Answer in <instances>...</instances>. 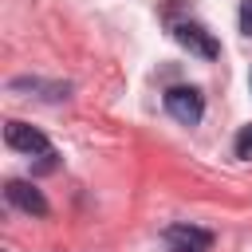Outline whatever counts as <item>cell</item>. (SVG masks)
Returning <instances> with one entry per match:
<instances>
[{
  "label": "cell",
  "instance_id": "cell-8",
  "mask_svg": "<svg viewBox=\"0 0 252 252\" xmlns=\"http://www.w3.org/2000/svg\"><path fill=\"white\" fill-rule=\"evenodd\" d=\"M248 87H252V75H248Z\"/></svg>",
  "mask_w": 252,
  "mask_h": 252
},
{
  "label": "cell",
  "instance_id": "cell-4",
  "mask_svg": "<svg viewBox=\"0 0 252 252\" xmlns=\"http://www.w3.org/2000/svg\"><path fill=\"white\" fill-rule=\"evenodd\" d=\"M8 201L20 209V213H28V217H47V197L32 185V181H8Z\"/></svg>",
  "mask_w": 252,
  "mask_h": 252
},
{
  "label": "cell",
  "instance_id": "cell-5",
  "mask_svg": "<svg viewBox=\"0 0 252 252\" xmlns=\"http://www.w3.org/2000/svg\"><path fill=\"white\" fill-rule=\"evenodd\" d=\"M161 236H165V244L177 248V252H209V244H213V236H209L205 228H193V224H169Z\"/></svg>",
  "mask_w": 252,
  "mask_h": 252
},
{
  "label": "cell",
  "instance_id": "cell-7",
  "mask_svg": "<svg viewBox=\"0 0 252 252\" xmlns=\"http://www.w3.org/2000/svg\"><path fill=\"white\" fill-rule=\"evenodd\" d=\"M240 32L252 39V0H240Z\"/></svg>",
  "mask_w": 252,
  "mask_h": 252
},
{
  "label": "cell",
  "instance_id": "cell-1",
  "mask_svg": "<svg viewBox=\"0 0 252 252\" xmlns=\"http://www.w3.org/2000/svg\"><path fill=\"white\" fill-rule=\"evenodd\" d=\"M165 110H169V118H177L185 126H197L205 118V98H201L197 87H169L165 91Z\"/></svg>",
  "mask_w": 252,
  "mask_h": 252
},
{
  "label": "cell",
  "instance_id": "cell-3",
  "mask_svg": "<svg viewBox=\"0 0 252 252\" xmlns=\"http://www.w3.org/2000/svg\"><path fill=\"white\" fill-rule=\"evenodd\" d=\"M4 142H8L12 150H20V154H32V158H43V154L51 150V142H47L43 130L28 126V122H16V118L4 126Z\"/></svg>",
  "mask_w": 252,
  "mask_h": 252
},
{
  "label": "cell",
  "instance_id": "cell-6",
  "mask_svg": "<svg viewBox=\"0 0 252 252\" xmlns=\"http://www.w3.org/2000/svg\"><path fill=\"white\" fill-rule=\"evenodd\" d=\"M232 150H236V158H244V161H252V122L236 134V142H232Z\"/></svg>",
  "mask_w": 252,
  "mask_h": 252
},
{
  "label": "cell",
  "instance_id": "cell-2",
  "mask_svg": "<svg viewBox=\"0 0 252 252\" xmlns=\"http://www.w3.org/2000/svg\"><path fill=\"white\" fill-rule=\"evenodd\" d=\"M173 39H177L189 55H201V59H217V55H220L217 35H213L209 28H201V24H189V20L173 24Z\"/></svg>",
  "mask_w": 252,
  "mask_h": 252
}]
</instances>
